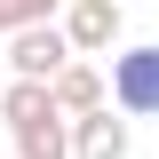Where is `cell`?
Instances as JSON below:
<instances>
[{
	"mask_svg": "<svg viewBox=\"0 0 159 159\" xmlns=\"http://www.w3.org/2000/svg\"><path fill=\"white\" fill-rule=\"evenodd\" d=\"M48 96H56V111H64V119H80V111H96V103H111V88H103V72H96L88 56H72L56 80H48Z\"/></svg>",
	"mask_w": 159,
	"mask_h": 159,
	"instance_id": "5b68a950",
	"label": "cell"
},
{
	"mask_svg": "<svg viewBox=\"0 0 159 159\" xmlns=\"http://www.w3.org/2000/svg\"><path fill=\"white\" fill-rule=\"evenodd\" d=\"M0 40H8V24H0Z\"/></svg>",
	"mask_w": 159,
	"mask_h": 159,
	"instance_id": "9c48e42d",
	"label": "cell"
},
{
	"mask_svg": "<svg viewBox=\"0 0 159 159\" xmlns=\"http://www.w3.org/2000/svg\"><path fill=\"white\" fill-rule=\"evenodd\" d=\"M111 103L127 119H159V40H143V48H119L111 56Z\"/></svg>",
	"mask_w": 159,
	"mask_h": 159,
	"instance_id": "6da1fadb",
	"label": "cell"
},
{
	"mask_svg": "<svg viewBox=\"0 0 159 159\" xmlns=\"http://www.w3.org/2000/svg\"><path fill=\"white\" fill-rule=\"evenodd\" d=\"M64 64H72V40H64V24H16L8 32V72L16 80H56Z\"/></svg>",
	"mask_w": 159,
	"mask_h": 159,
	"instance_id": "7a4b0ae2",
	"label": "cell"
},
{
	"mask_svg": "<svg viewBox=\"0 0 159 159\" xmlns=\"http://www.w3.org/2000/svg\"><path fill=\"white\" fill-rule=\"evenodd\" d=\"M48 16H64V0H0V24L16 32V24H48Z\"/></svg>",
	"mask_w": 159,
	"mask_h": 159,
	"instance_id": "ba28073f",
	"label": "cell"
},
{
	"mask_svg": "<svg viewBox=\"0 0 159 159\" xmlns=\"http://www.w3.org/2000/svg\"><path fill=\"white\" fill-rule=\"evenodd\" d=\"M8 135H16V159H72V119L64 111L32 119V127H8Z\"/></svg>",
	"mask_w": 159,
	"mask_h": 159,
	"instance_id": "8992f818",
	"label": "cell"
},
{
	"mask_svg": "<svg viewBox=\"0 0 159 159\" xmlns=\"http://www.w3.org/2000/svg\"><path fill=\"white\" fill-rule=\"evenodd\" d=\"M48 111H56L48 80H8V88H0V119H8V127H32V119H48Z\"/></svg>",
	"mask_w": 159,
	"mask_h": 159,
	"instance_id": "52a82bcc",
	"label": "cell"
},
{
	"mask_svg": "<svg viewBox=\"0 0 159 159\" xmlns=\"http://www.w3.org/2000/svg\"><path fill=\"white\" fill-rule=\"evenodd\" d=\"M64 40H72V56H103V48H119V32H127V16H119V0H64Z\"/></svg>",
	"mask_w": 159,
	"mask_h": 159,
	"instance_id": "3957f363",
	"label": "cell"
},
{
	"mask_svg": "<svg viewBox=\"0 0 159 159\" xmlns=\"http://www.w3.org/2000/svg\"><path fill=\"white\" fill-rule=\"evenodd\" d=\"M72 159H127V111L96 103V111L72 119Z\"/></svg>",
	"mask_w": 159,
	"mask_h": 159,
	"instance_id": "277c9868",
	"label": "cell"
}]
</instances>
